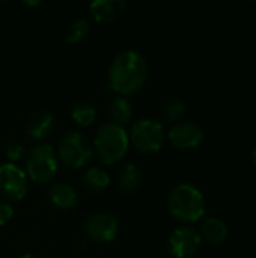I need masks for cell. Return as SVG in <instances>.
<instances>
[{
	"label": "cell",
	"mask_w": 256,
	"mask_h": 258,
	"mask_svg": "<svg viewBox=\"0 0 256 258\" xmlns=\"http://www.w3.org/2000/svg\"><path fill=\"white\" fill-rule=\"evenodd\" d=\"M148 77V65L142 54L133 50L119 53L109 70V83L121 95H131L142 89Z\"/></svg>",
	"instance_id": "1"
},
{
	"label": "cell",
	"mask_w": 256,
	"mask_h": 258,
	"mask_svg": "<svg viewBox=\"0 0 256 258\" xmlns=\"http://www.w3.org/2000/svg\"><path fill=\"white\" fill-rule=\"evenodd\" d=\"M170 215L183 224H195L205 215V198L199 189L183 183L172 189L167 200Z\"/></svg>",
	"instance_id": "2"
},
{
	"label": "cell",
	"mask_w": 256,
	"mask_h": 258,
	"mask_svg": "<svg viewBox=\"0 0 256 258\" xmlns=\"http://www.w3.org/2000/svg\"><path fill=\"white\" fill-rule=\"evenodd\" d=\"M128 133L124 127L106 122L100 125L95 135V151L104 165H115L119 162L128 150Z\"/></svg>",
	"instance_id": "3"
},
{
	"label": "cell",
	"mask_w": 256,
	"mask_h": 258,
	"mask_svg": "<svg viewBox=\"0 0 256 258\" xmlns=\"http://www.w3.org/2000/svg\"><path fill=\"white\" fill-rule=\"evenodd\" d=\"M29 177L36 183H48L54 178L59 169V159L54 148L48 144L35 145L26 159Z\"/></svg>",
	"instance_id": "4"
},
{
	"label": "cell",
	"mask_w": 256,
	"mask_h": 258,
	"mask_svg": "<svg viewBox=\"0 0 256 258\" xmlns=\"http://www.w3.org/2000/svg\"><path fill=\"white\" fill-rule=\"evenodd\" d=\"M57 156L65 166L77 169L84 166L92 157V145L83 133L66 132L59 141Z\"/></svg>",
	"instance_id": "5"
},
{
	"label": "cell",
	"mask_w": 256,
	"mask_h": 258,
	"mask_svg": "<svg viewBox=\"0 0 256 258\" xmlns=\"http://www.w3.org/2000/svg\"><path fill=\"white\" fill-rule=\"evenodd\" d=\"M128 139L142 153H157L164 145L166 132L158 121L143 118L133 124Z\"/></svg>",
	"instance_id": "6"
},
{
	"label": "cell",
	"mask_w": 256,
	"mask_h": 258,
	"mask_svg": "<svg viewBox=\"0 0 256 258\" xmlns=\"http://www.w3.org/2000/svg\"><path fill=\"white\" fill-rule=\"evenodd\" d=\"M202 239L199 231L192 227H178L169 236V252L174 258L195 257L201 248Z\"/></svg>",
	"instance_id": "7"
},
{
	"label": "cell",
	"mask_w": 256,
	"mask_h": 258,
	"mask_svg": "<svg viewBox=\"0 0 256 258\" xmlns=\"http://www.w3.org/2000/svg\"><path fill=\"white\" fill-rule=\"evenodd\" d=\"M119 231V222L112 213L100 212L91 215L84 222V234L89 240L106 243L112 242Z\"/></svg>",
	"instance_id": "8"
},
{
	"label": "cell",
	"mask_w": 256,
	"mask_h": 258,
	"mask_svg": "<svg viewBox=\"0 0 256 258\" xmlns=\"http://www.w3.org/2000/svg\"><path fill=\"white\" fill-rule=\"evenodd\" d=\"M0 194L9 201H20L27 194V178L14 163L0 165Z\"/></svg>",
	"instance_id": "9"
},
{
	"label": "cell",
	"mask_w": 256,
	"mask_h": 258,
	"mask_svg": "<svg viewBox=\"0 0 256 258\" xmlns=\"http://www.w3.org/2000/svg\"><path fill=\"white\" fill-rule=\"evenodd\" d=\"M167 139L170 145L177 150H193L202 144L204 130L196 122H178L169 130Z\"/></svg>",
	"instance_id": "10"
},
{
	"label": "cell",
	"mask_w": 256,
	"mask_h": 258,
	"mask_svg": "<svg viewBox=\"0 0 256 258\" xmlns=\"http://www.w3.org/2000/svg\"><path fill=\"white\" fill-rule=\"evenodd\" d=\"M125 11L124 0H94L89 5V12L98 23H112Z\"/></svg>",
	"instance_id": "11"
},
{
	"label": "cell",
	"mask_w": 256,
	"mask_h": 258,
	"mask_svg": "<svg viewBox=\"0 0 256 258\" xmlns=\"http://www.w3.org/2000/svg\"><path fill=\"white\" fill-rule=\"evenodd\" d=\"M199 236L202 240L208 242L210 245H222L229 237V227L225 224V221L219 218H205L201 222Z\"/></svg>",
	"instance_id": "12"
},
{
	"label": "cell",
	"mask_w": 256,
	"mask_h": 258,
	"mask_svg": "<svg viewBox=\"0 0 256 258\" xmlns=\"http://www.w3.org/2000/svg\"><path fill=\"white\" fill-rule=\"evenodd\" d=\"M54 125H56L54 116L50 112H36L35 115L30 116L26 125V132L32 139L41 141L53 133Z\"/></svg>",
	"instance_id": "13"
},
{
	"label": "cell",
	"mask_w": 256,
	"mask_h": 258,
	"mask_svg": "<svg viewBox=\"0 0 256 258\" xmlns=\"http://www.w3.org/2000/svg\"><path fill=\"white\" fill-rule=\"evenodd\" d=\"M48 200L59 209L69 210L78 204L77 190L66 183H53L48 189Z\"/></svg>",
	"instance_id": "14"
},
{
	"label": "cell",
	"mask_w": 256,
	"mask_h": 258,
	"mask_svg": "<svg viewBox=\"0 0 256 258\" xmlns=\"http://www.w3.org/2000/svg\"><path fill=\"white\" fill-rule=\"evenodd\" d=\"M107 112H109V116H110L112 122L122 127L124 124L130 122L131 118H133V104L125 97H116L109 104Z\"/></svg>",
	"instance_id": "15"
},
{
	"label": "cell",
	"mask_w": 256,
	"mask_h": 258,
	"mask_svg": "<svg viewBox=\"0 0 256 258\" xmlns=\"http://www.w3.org/2000/svg\"><path fill=\"white\" fill-rule=\"evenodd\" d=\"M142 181L140 169L134 163H124L118 174V187L124 192H134Z\"/></svg>",
	"instance_id": "16"
},
{
	"label": "cell",
	"mask_w": 256,
	"mask_h": 258,
	"mask_svg": "<svg viewBox=\"0 0 256 258\" xmlns=\"http://www.w3.org/2000/svg\"><path fill=\"white\" fill-rule=\"evenodd\" d=\"M83 183L86 186V189L89 192L98 194L103 192L109 187L110 184V175L100 168H89L84 174H83Z\"/></svg>",
	"instance_id": "17"
},
{
	"label": "cell",
	"mask_w": 256,
	"mask_h": 258,
	"mask_svg": "<svg viewBox=\"0 0 256 258\" xmlns=\"http://www.w3.org/2000/svg\"><path fill=\"white\" fill-rule=\"evenodd\" d=\"M186 103L178 98V97H172L169 100H166V103L161 107V118L164 122L167 124H178V121L184 116L186 113Z\"/></svg>",
	"instance_id": "18"
},
{
	"label": "cell",
	"mask_w": 256,
	"mask_h": 258,
	"mask_svg": "<svg viewBox=\"0 0 256 258\" xmlns=\"http://www.w3.org/2000/svg\"><path fill=\"white\" fill-rule=\"evenodd\" d=\"M71 118L81 127H89L97 119L95 107L88 101H77L71 109Z\"/></svg>",
	"instance_id": "19"
},
{
	"label": "cell",
	"mask_w": 256,
	"mask_h": 258,
	"mask_svg": "<svg viewBox=\"0 0 256 258\" xmlns=\"http://www.w3.org/2000/svg\"><path fill=\"white\" fill-rule=\"evenodd\" d=\"M89 30H91V24L86 18H78V20H74L68 27H66V32H65V39L69 42V44H77L80 41H83L88 35H89Z\"/></svg>",
	"instance_id": "20"
},
{
	"label": "cell",
	"mask_w": 256,
	"mask_h": 258,
	"mask_svg": "<svg viewBox=\"0 0 256 258\" xmlns=\"http://www.w3.org/2000/svg\"><path fill=\"white\" fill-rule=\"evenodd\" d=\"M24 151H26V148H24L23 142H20V141H9L5 147L6 156L14 162L20 160L24 156Z\"/></svg>",
	"instance_id": "21"
},
{
	"label": "cell",
	"mask_w": 256,
	"mask_h": 258,
	"mask_svg": "<svg viewBox=\"0 0 256 258\" xmlns=\"http://www.w3.org/2000/svg\"><path fill=\"white\" fill-rule=\"evenodd\" d=\"M14 216V207L8 203H0V225L8 224Z\"/></svg>",
	"instance_id": "22"
},
{
	"label": "cell",
	"mask_w": 256,
	"mask_h": 258,
	"mask_svg": "<svg viewBox=\"0 0 256 258\" xmlns=\"http://www.w3.org/2000/svg\"><path fill=\"white\" fill-rule=\"evenodd\" d=\"M252 163H253V166L256 168V148L252 151Z\"/></svg>",
	"instance_id": "23"
},
{
	"label": "cell",
	"mask_w": 256,
	"mask_h": 258,
	"mask_svg": "<svg viewBox=\"0 0 256 258\" xmlns=\"http://www.w3.org/2000/svg\"><path fill=\"white\" fill-rule=\"evenodd\" d=\"M24 5H30V6H36V5H39V2H23Z\"/></svg>",
	"instance_id": "24"
},
{
	"label": "cell",
	"mask_w": 256,
	"mask_h": 258,
	"mask_svg": "<svg viewBox=\"0 0 256 258\" xmlns=\"http://www.w3.org/2000/svg\"><path fill=\"white\" fill-rule=\"evenodd\" d=\"M20 258H38V257H35L33 254H24V255H21Z\"/></svg>",
	"instance_id": "25"
}]
</instances>
